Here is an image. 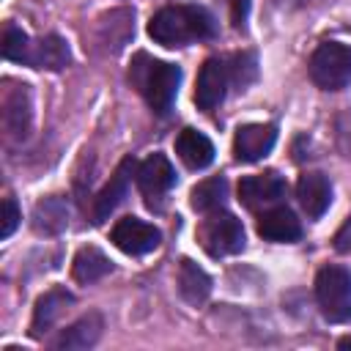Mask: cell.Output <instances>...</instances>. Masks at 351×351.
<instances>
[{"label":"cell","instance_id":"5b68a950","mask_svg":"<svg viewBox=\"0 0 351 351\" xmlns=\"http://www.w3.org/2000/svg\"><path fill=\"white\" fill-rule=\"evenodd\" d=\"M200 244L211 258H222V255H233L244 247V228L241 222L228 214H211L203 225H200Z\"/></svg>","mask_w":351,"mask_h":351},{"label":"cell","instance_id":"52a82bcc","mask_svg":"<svg viewBox=\"0 0 351 351\" xmlns=\"http://www.w3.org/2000/svg\"><path fill=\"white\" fill-rule=\"evenodd\" d=\"M228 82H230V71H228L225 60L208 58L200 66V74H197V82H195V104L200 110H214L225 99Z\"/></svg>","mask_w":351,"mask_h":351},{"label":"cell","instance_id":"d6986e66","mask_svg":"<svg viewBox=\"0 0 351 351\" xmlns=\"http://www.w3.org/2000/svg\"><path fill=\"white\" fill-rule=\"evenodd\" d=\"M3 126L8 134H27L30 129V96L27 85H22L16 93H8L3 101Z\"/></svg>","mask_w":351,"mask_h":351},{"label":"cell","instance_id":"8fae6325","mask_svg":"<svg viewBox=\"0 0 351 351\" xmlns=\"http://www.w3.org/2000/svg\"><path fill=\"white\" fill-rule=\"evenodd\" d=\"M134 159L132 156H126L121 165H118V170L112 173V178L104 184V189L96 195V200H93V222H104L121 203H123V197H126V192H129V181H132V173H134Z\"/></svg>","mask_w":351,"mask_h":351},{"label":"cell","instance_id":"484cf974","mask_svg":"<svg viewBox=\"0 0 351 351\" xmlns=\"http://www.w3.org/2000/svg\"><path fill=\"white\" fill-rule=\"evenodd\" d=\"M335 250H337V252H351V217H348L346 225L337 230V236H335Z\"/></svg>","mask_w":351,"mask_h":351},{"label":"cell","instance_id":"d4e9b609","mask_svg":"<svg viewBox=\"0 0 351 351\" xmlns=\"http://www.w3.org/2000/svg\"><path fill=\"white\" fill-rule=\"evenodd\" d=\"M228 3V11H230V22L236 27H241L247 22V14H250V0H225Z\"/></svg>","mask_w":351,"mask_h":351},{"label":"cell","instance_id":"cb8c5ba5","mask_svg":"<svg viewBox=\"0 0 351 351\" xmlns=\"http://www.w3.org/2000/svg\"><path fill=\"white\" fill-rule=\"evenodd\" d=\"M19 219H22V214H19L16 200H14V197H5V200H3V219H0V239H8V236L16 230Z\"/></svg>","mask_w":351,"mask_h":351},{"label":"cell","instance_id":"9a60e30c","mask_svg":"<svg viewBox=\"0 0 351 351\" xmlns=\"http://www.w3.org/2000/svg\"><path fill=\"white\" fill-rule=\"evenodd\" d=\"M176 154H178V159H181L186 167H192V170H203V167H208V165L214 162V145H211V140H208L203 132H197V129H184V132L176 137Z\"/></svg>","mask_w":351,"mask_h":351},{"label":"cell","instance_id":"ffe728a7","mask_svg":"<svg viewBox=\"0 0 351 351\" xmlns=\"http://www.w3.org/2000/svg\"><path fill=\"white\" fill-rule=\"evenodd\" d=\"M110 269H112V263L99 247H82L74 255V263H71V274H74L77 282H96Z\"/></svg>","mask_w":351,"mask_h":351},{"label":"cell","instance_id":"e0dca14e","mask_svg":"<svg viewBox=\"0 0 351 351\" xmlns=\"http://www.w3.org/2000/svg\"><path fill=\"white\" fill-rule=\"evenodd\" d=\"M71 60V52H69V44L60 38V36H44L38 38L33 47H30V58H27V66H36V69H49V71H60L66 69Z\"/></svg>","mask_w":351,"mask_h":351},{"label":"cell","instance_id":"603a6c76","mask_svg":"<svg viewBox=\"0 0 351 351\" xmlns=\"http://www.w3.org/2000/svg\"><path fill=\"white\" fill-rule=\"evenodd\" d=\"M30 38L25 30H19L16 25H5L3 27V41H0V52L5 60H14V63H27L30 58Z\"/></svg>","mask_w":351,"mask_h":351},{"label":"cell","instance_id":"44dd1931","mask_svg":"<svg viewBox=\"0 0 351 351\" xmlns=\"http://www.w3.org/2000/svg\"><path fill=\"white\" fill-rule=\"evenodd\" d=\"M225 197H228V184H225V178H206V181H200V184L192 189L189 203H192L195 211L208 214V211L222 208Z\"/></svg>","mask_w":351,"mask_h":351},{"label":"cell","instance_id":"6da1fadb","mask_svg":"<svg viewBox=\"0 0 351 351\" xmlns=\"http://www.w3.org/2000/svg\"><path fill=\"white\" fill-rule=\"evenodd\" d=\"M214 33V16L203 5H167L148 22V36L162 47H184L189 41L211 38Z\"/></svg>","mask_w":351,"mask_h":351},{"label":"cell","instance_id":"9c48e42d","mask_svg":"<svg viewBox=\"0 0 351 351\" xmlns=\"http://www.w3.org/2000/svg\"><path fill=\"white\" fill-rule=\"evenodd\" d=\"M285 181L282 176H277L274 170L269 173H258V176H247L239 181V200L247 208H261V206H271L277 200L285 197Z\"/></svg>","mask_w":351,"mask_h":351},{"label":"cell","instance_id":"83f0119b","mask_svg":"<svg viewBox=\"0 0 351 351\" xmlns=\"http://www.w3.org/2000/svg\"><path fill=\"white\" fill-rule=\"evenodd\" d=\"M302 3H304V0H302Z\"/></svg>","mask_w":351,"mask_h":351},{"label":"cell","instance_id":"3957f363","mask_svg":"<svg viewBox=\"0 0 351 351\" xmlns=\"http://www.w3.org/2000/svg\"><path fill=\"white\" fill-rule=\"evenodd\" d=\"M318 307L326 321L343 324L351 318V271L346 266H324L315 277Z\"/></svg>","mask_w":351,"mask_h":351},{"label":"cell","instance_id":"ac0fdd59","mask_svg":"<svg viewBox=\"0 0 351 351\" xmlns=\"http://www.w3.org/2000/svg\"><path fill=\"white\" fill-rule=\"evenodd\" d=\"M178 291L189 304H203L211 293V277L195 261L184 258L178 269Z\"/></svg>","mask_w":351,"mask_h":351},{"label":"cell","instance_id":"30bf717a","mask_svg":"<svg viewBox=\"0 0 351 351\" xmlns=\"http://www.w3.org/2000/svg\"><path fill=\"white\" fill-rule=\"evenodd\" d=\"M176 184V170L165 154H151L140 167H137V186L154 206L156 197L167 195Z\"/></svg>","mask_w":351,"mask_h":351},{"label":"cell","instance_id":"7c38bea8","mask_svg":"<svg viewBox=\"0 0 351 351\" xmlns=\"http://www.w3.org/2000/svg\"><path fill=\"white\" fill-rule=\"evenodd\" d=\"M296 197L310 219H318L332 203V186L321 173H304L296 184Z\"/></svg>","mask_w":351,"mask_h":351},{"label":"cell","instance_id":"5bb4252c","mask_svg":"<svg viewBox=\"0 0 351 351\" xmlns=\"http://www.w3.org/2000/svg\"><path fill=\"white\" fill-rule=\"evenodd\" d=\"M101 329H104L101 315H99V313H88V315H82L80 321H74L69 329H63L52 346H55V348H60V351H80V348H90V346L101 337Z\"/></svg>","mask_w":351,"mask_h":351},{"label":"cell","instance_id":"7a4b0ae2","mask_svg":"<svg viewBox=\"0 0 351 351\" xmlns=\"http://www.w3.org/2000/svg\"><path fill=\"white\" fill-rule=\"evenodd\" d=\"M132 80L156 115L170 112L176 93H178V82H181L178 66L167 60H154L148 55H137V63L132 66Z\"/></svg>","mask_w":351,"mask_h":351},{"label":"cell","instance_id":"277c9868","mask_svg":"<svg viewBox=\"0 0 351 351\" xmlns=\"http://www.w3.org/2000/svg\"><path fill=\"white\" fill-rule=\"evenodd\" d=\"M310 80L324 90H340L351 80V47L324 41L310 55Z\"/></svg>","mask_w":351,"mask_h":351},{"label":"cell","instance_id":"ba28073f","mask_svg":"<svg viewBox=\"0 0 351 351\" xmlns=\"http://www.w3.org/2000/svg\"><path fill=\"white\" fill-rule=\"evenodd\" d=\"M277 143V129L271 123H244L236 129L233 154L239 162H258L263 159Z\"/></svg>","mask_w":351,"mask_h":351},{"label":"cell","instance_id":"4316f807","mask_svg":"<svg viewBox=\"0 0 351 351\" xmlns=\"http://www.w3.org/2000/svg\"><path fill=\"white\" fill-rule=\"evenodd\" d=\"M337 348H351V337H343V340L337 343Z\"/></svg>","mask_w":351,"mask_h":351},{"label":"cell","instance_id":"7402d4cb","mask_svg":"<svg viewBox=\"0 0 351 351\" xmlns=\"http://www.w3.org/2000/svg\"><path fill=\"white\" fill-rule=\"evenodd\" d=\"M36 219H33V225H36V230H44V233H58V230H63L66 228V206L58 200V197H47V200H41L38 206H36V214H33Z\"/></svg>","mask_w":351,"mask_h":351},{"label":"cell","instance_id":"2e32d148","mask_svg":"<svg viewBox=\"0 0 351 351\" xmlns=\"http://www.w3.org/2000/svg\"><path fill=\"white\" fill-rule=\"evenodd\" d=\"M258 233L269 241H296L302 236V225L288 208H269L258 219Z\"/></svg>","mask_w":351,"mask_h":351},{"label":"cell","instance_id":"8992f818","mask_svg":"<svg viewBox=\"0 0 351 351\" xmlns=\"http://www.w3.org/2000/svg\"><path fill=\"white\" fill-rule=\"evenodd\" d=\"M110 239H112V244H115L121 252H126V255H145V252H151V250L159 247L162 233H159L151 222H145V219L123 217V219H118V222L112 225Z\"/></svg>","mask_w":351,"mask_h":351},{"label":"cell","instance_id":"4fadbf2b","mask_svg":"<svg viewBox=\"0 0 351 351\" xmlns=\"http://www.w3.org/2000/svg\"><path fill=\"white\" fill-rule=\"evenodd\" d=\"M74 296L66 291V288H49L44 296H38L36 307H33V321H30V335L33 337H41L58 318L60 313L66 310V304H71Z\"/></svg>","mask_w":351,"mask_h":351}]
</instances>
